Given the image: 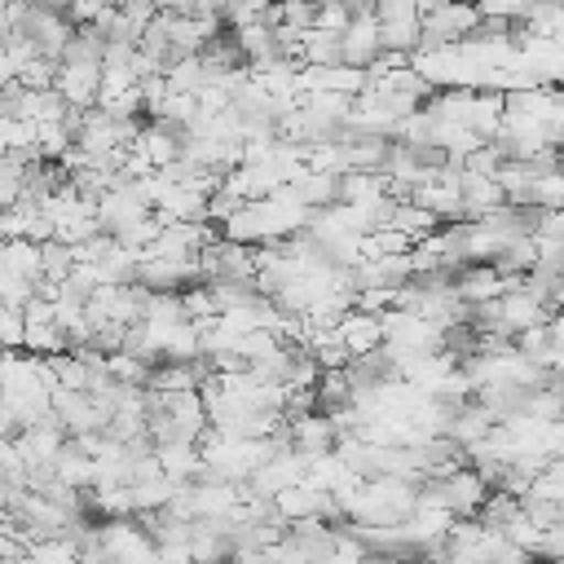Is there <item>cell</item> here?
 <instances>
[{
    "mask_svg": "<svg viewBox=\"0 0 564 564\" xmlns=\"http://www.w3.org/2000/svg\"><path fill=\"white\" fill-rule=\"evenodd\" d=\"M375 26H379V53L410 57L419 48V13H414L410 0H383V4H375Z\"/></svg>",
    "mask_w": 564,
    "mask_h": 564,
    "instance_id": "6da1fadb",
    "label": "cell"
},
{
    "mask_svg": "<svg viewBox=\"0 0 564 564\" xmlns=\"http://www.w3.org/2000/svg\"><path fill=\"white\" fill-rule=\"evenodd\" d=\"M352 22L344 26L339 35V66H352V70H366L375 57H379V26H375V4H348Z\"/></svg>",
    "mask_w": 564,
    "mask_h": 564,
    "instance_id": "7a4b0ae2",
    "label": "cell"
},
{
    "mask_svg": "<svg viewBox=\"0 0 564 564\" xmlns=\"http://www.w3.org/2000/svg\"><path fill=\"white\" fill-rule=\"evenodd\" d=\"M141 216H150V207H145L141 189H137V181H123V176H119V185L97 198V229L110 234V238H115L119 229L137 225Z\"/></svg>",
    "mask_w": 564,
    "mask_h": 564,
    "instance_id": "3957f363",
    "label": "cell"
},
{
    "mask_svg": "<svg viewBox=\"0 0 564 564\" xmlns=\"http://www.w3.org/2000/svg\"><path fill=\"white\" fill-rule=\"evenodd\" d=\"M97 88H101V66H57V75H53V93L70 110H93Z\"/></svg>",
    "mask_w": 564,
    "mask_h": 564,
    "instance_id": "277c9868",
    "label": "cell"
},
{
    "mask_svg": "<svg viewBox=\"0 0 564 564\" xmlns=\"http://www.w3.org/2000/svg\"><path fill=\"white\" fill-rule=\"evenodd\" d=\"M551 313L520 286V291H507V295H498V326H502V335L511 339V335H520V330H533V326H542Z\"/></svg>",
    "mask_w": 564,
    "mask_h": 564,
    "instance_id": "5b68a950",
    "label": "cell"
},
{
    "mask_svg": "<svg viewBox=\"0 0 564 564\" xmlns=\"http://www.w3.org/2000/svg\"><path fill=\"white\" fill-rule=\"evenodd\" d=\"M458 207H463V220H485L494 207H502V189L494 185V176L458 172Z\"/></svg>",
    "mask_w": 564,
    "mask_h": 564,
    "instance_id": "8992f818",
    "label": "cell"
},
{
    "mask_svg": "<svg viewBox=\"0 0 564 564\" xmlns=\"http://www.w3.org/2000/svg\"><path fill=\"white\" fill-rule=\"evenodd\" d=\"M335 339L348 348V357L357 361V357H366V352H375L379 344H383V330H379V317H366V313H344L339 322H335Z\"/></svg>",
    "mask_w": 564,
    "mask_h": 564,
    "instance_id": "52a82bcc",
    "label": "cell"
},
{
    "mask_svg": "<svg viewBox=\"0 0 564 564\" xmlns=\"http://www.w3.org/2000/svg\"><path fill=\"white\" fill-rule=\"evenodd\" d=\"M154 463H159V471L172 480V485H189L194 476H198V449L194 445H181V441H172V445H154Z\"/></svg>",
    "mask_w": 564,
    "mask_h": 564,
    "instance_id": "ba28073f",
    "label": "cell"
},
{
    "mask_svg": "<svg viewBox=\"0 0 564 564\" xmlns=\"http://www.w3.org/2000/svg\"><path fill=\"white\" fill-rule=\"evenodd\" d=\"M498 123H502V93H498V88H476V101H471L467 128L489 145V141L498 137Z\"/></svg>",
    "mask_w": 564,
    "mask_h": 564,
    "instance_id": "9c48e42d",
    "label": "cell"
},
{
    "mask_svg": "<svg viewBox=\"0 0 564 564\" xmlns=\"http://www.w3.org/2000/svg\"><path fill=\"white\" fill-rule=\"evenodd\" d=\"M53 480H62L66 489H75V494H84V489H93V458H84L70 441L57 449V458H53Z\"/></svg>",
    "mask_w": 564,
    "mask_h": 564,
    "instance_id": "30bf717a",
    "label": "cell"
},
{
    "mask_svg": "<svg viewBox=\"0 0 564 564\" xmlns=\"http://www.w3.org/2000/svg\"><path fill=\"white\" fill-rule=\"evenodd\" d=\"M0 269L22 278V282H35L40 278V247L18 238V242H0Z\"/></svg>",
    "mask_w": 564,
    "mask_h": 564,
    "instance_id": "8fae6325",
    "label": "cell"
},
{
    "mask_svg": "<svg viewBox=\"0 0 564 564\" xmlns=\"http://www.w3.org/2000/svg\"><path fill=\"white\" fill-rule=\"evenodd\" d=\"M524 498H538V502H564V463L560 458H551L533 480H529V494Z\"/></svg>",
    "mask_w": 564,
    "mask_h": 564,
    "instance_id": "7c38bea8",
    "label": "cell"
},
{
    "mask_svg": "<svg viewBox=\"0 0 564 564\" xmlns=\"http://www.w3.org/2000/svg\"><path fill=\"white\" fill-rule=\"evenodd\" d=\"M560 203H564V172H542V176H533V185H529V207H538V212H560Z\"/></svg>",
    "mask_w": 564,
    "mask_h": 564,
    "instance_id": "4fadbf2b",
    "label": "cell"
},
{
    "mask_svg": "<svg viewBox=\"0 0 564 564\" xmlns=\"http://www.w3.org/2000/svg\"><path fill=\"white\" fill-rule=\"evenodd\" d=\"M75 269V260H70V247H62V242H40V278H48V282H66V273Z\"/></svg>",
    "mask_w": 564,
    "mask_h": 564,
    "instance_id": "5bb4252c",
    "label": "cell"
},
{
    "mask_svg": "<svg viewBox=\"0 0 564 564\" xmlns=\"http://www.w3.org/2000/svg\"><path fill=\"white\" fill-rule=\"evenodd\" d=\"M181 313H185V322H207V317H216V304H212V295H207L203 282L181 291Z\"/></svg>",
    "mask_w": 564,
    "mask_h": 564,
    "instance_id": "9a60e30c",
    "label": "cell"
},
{
    "mask_svg": "<svg viewBox=\"0 0 564 564\" xmlns=\"http://www.w3.org/2000/svg\"><path fill=\"white\" fill-rule=\"evenodd\" d=\"M348 22H352V13H348V4H339V0L317 4V13H313V31H326V35H344Z\"/></svg>",
    "mask_w": 564,
    "mask_h": 564,
    "instance_id": "2e32d148",
    "label": "cell"
},
{
    "mask_svg": "<svg viewBox=\"0 0 564 564\" xmlns=\"http://www.w3.org/2000/svg\"><path fill=\"white\" fill-rule=\"evenodd\" d=\"M502 167V154L494 150V145H476L463 163H458V172H471V176H494Z\"/></svg>",
    "mask_w": 564,
    "mask_h": 564,
    "instance_id": "e0dca14e",
    "label": "cell"
},
{
    "mask_svg": "<svg viewBox=\"0 0 564 564\" xmlns=\"http://www.w3.org/2000/svg\"><path fill=\"white\" fill-rule=\"evenodd\" d=\"M313 13H317V4H295V0H286V4H278V26L313 31Z\"/></svg>",
    "mask_w": 564,
    "mask_h": 564,
    "instance_id": "ac0fdd59",
    "label": "cell"
},
{
    "mask_svg": "<svg viewBox=\"0 0 564 564\" xmlns=\"http://www.w3.org/2000/svg\"><path fill=\"white\" fill-rule=\"evenodd\" d=\"M26 300H31V282H22V278H13V273L0 269V304L13 308V313H22Z\"/></svg>",
    "mask_w": 564,
    "mask_h": 564,
    "instance_id": "d6986e66",
    "label": "cell"
},
{
    "mask_svg": "<svg viewBox=\"0 0 564 564\" xmlns=\"http://www.w3.org/2000/svg\"><path fill=\"white\" fill-rule=\"evenodd\" d=\"M22 348V313L0 304V352H18Z\"/></svg>",
    "mask_w": 564,
    "mask_h": 564,
    "instance_id": "ffe728a7",
    "label": "cell"
},
{
    "mask_svg": "<svg viewBox=\"0 0 564 564\" xmlns=\"http://www.w3.org/2000/svg\"><path fill=\"white\" fill-rule=\"evenodd\" d=\"M53 322V304H44V300H26L22 304V326H48Z\"/></svg>",
    "mask_w": 564,
    "mask_h": 564,
    "instance_id": "44dd1931",
    "label": "cell"
},
{
    "mask_svg": "<svg viewBox=\"0 0 564 564\" xmlns=\"http://www.w3.org/2000/svg\"><path fill=\"white\" fill-rule=\"evenodd\" d=\"M4 84H13V62H9V53L0 48V88H4Z\"/></svg>",
    "mask_w": 564,
    "mask_h": 564,
    "instance_id": "7402d4cb",
    "label": "cell"
},
{
    "mask_svg": "<svg viewBox=\"0 0 564 564\" xmlns=\"http://www.w3.org/2000/svg\"><path fill=\"white\" fill-rule=\"evenodd\" d=\"M0 44H4V4H0Z\"/></svg>",
    "mask_w": 564,
    "mask_h": 564,
    "instance_id": "603a6c76",
    "label": "cell"
}]
</instances>
